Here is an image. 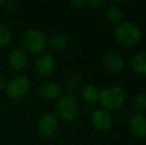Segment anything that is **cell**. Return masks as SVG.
Segmentation results:
<instances>
[{"instance_id":"9","label":"cell","mask_w":146,"mask_h":145,"mask_svg":"<svg viewBox=\"0 0 146 145\" xmlns=\"http://www.w3.org/2000/svg\"><path fill=\"white\" fill-rule=\"evenodd\" d=\"M129 129L134 137L144 138L146 136V116L136 113L129 119Z\"/></svg>"},{"instance_id":"4","label":"cell","mask_w":146,"mask_h":145,"mask_svg":"<svg viewBox=\"0 0 146 145\" xmlns=\"http://www.w3.org/2000/svg\"><path fill=\"white\" fill-rule=\"evenodd\" d=\"M55 109L59 117L65 121H72L78 114L77 101L71 95H61L57 99Z\"/></svg>"},{"instance_id":"21","label":"cell","mask_w":146,"mask_h":145,"mask_svg":"<svg viewBox=\"0 0 146 145\" xmlns=\"http://www.w3.org/2000/svg\"><path fill=\"white\" fill-rule=\"evenodd\" d=\"M88 2L86 1V0H73V1H71V4L72 5H74L75 7H77V8H81V7H83V6H85L86 4H87Z\"/></svg>"},{"instance_id":"5","label":"cell","mask_w":146,"mask_h":145,"mask_svg":"<svg viewBox=\"0 0 146 145\" xmlns=\"http://www.w3.org/2000/svg\"><path fill=\"white\" fill-rule=\"evenodd\" d=\"M6 93L13 99H21L30 89V81L22 75H15L6 83Z\"/></svg>"},{"instance_id":"16","label":"cell","mask_w":146,"mask_h":145,"mask_svg":"<svg viewBox=\"0 0 146 145\" xmlns=\"http://www.w3.org/2000/svg\"><path fill=\"white\" fill-rule=\"evenodd\" d=\"M83 87V79L78 75H74L68 79L67 81V89L71 95L77 93Z\"/></svg>"},{"instance_id":"22","label":"cell","mask_w":146,"mask_h":145,"mask_svg":"<svg viewBox=\"0 0 146 145\" xmlns=\"http://www.w3.org/2000/svg\"><path fill=\"white\" fill-rule=\"evenodd\" d=\"M6 87V83H5V79L3 77L0 75V91H2L3 89H5Z\"/></svg>"},{"instance_id":"11","label":"cell","mask_w":146,"mask_h":145,"mask_svg":"<svg viewBox=\"0 0 146 145\" xmlns=\"http://www.w3.org/2000/svg\"><path fill=\"white\" fill-rule=\"evenodd\" d=\"M38 93L44 99L47 101H53V99H59L61 97L62 89L59 83L55 81H44L42 85L39 87Z\"/></svg>"},{"instance_id":"14","label":"cell","mask_w":146,"mask_h":145,"mask_svg":"<svg viewBox=\"0 0 146 145\" xmlns=\"http://www.w3.org/2000/svg\"><path fill=\"white\" fill-rule=\"evenodd\" d=\"M131 68L140 75H146V52H140L134 55L131 60Z\"/></svg>"},{"instance_id":"1","label":"cell","mask_w":146,"mask_h":145,"mask_svg":"<svg viewBox=\"0 0 146 145\" xmlns=\"http://www.w3.org/2000/svg\"><path fill=\"white\" fill-rule=\"evenodd\" d=\"M116 40L121 45L131 47L136 45L141 39V30L137 25L131 22H122L118 24L114 32Z\"/></svg>"},{"instance_id":"3","label":"cell","mask_w":146,"mask_h":145,"mask_svg":"<svg viewBox=\"0 0 146 145\" xmlns=\"http://www.w3.org/2000/svg\"><path fill=\"white\" fill-rule=\"evenodd\" d=\"M125 93L121 87H110L100 93V101L102 105L110 110H115L124 103Z\"/></svg>"},{"instance_id":"24","label":"cell","mask_w":146,"mask_h":145,"mask_svg":"<svg viewBox=\"0 0 146 145\" xmlns=\"http://www.w3.org/2000/svg\"><path fill=\"white\" fill-rule=\"evenodd\" d=\"M5 3H6V1H4V0H0V6L4 5Z\"/></svg>"},{"instance_id":"20","label":"cell","mask_w":146,"mask_h":145,"mask_svg":"<svg viewBox=\"0 0 146 145\" xmlns=\"http://www.w3.org/2000/svg\"><path fill=\"white\" fill-rule=\"evenodd\" d=\"M88 3V5L92 8H100V7H102V5L106 4V1H104V0H90Z\"/></svg>"},{"instance_id":"15","label":"cell","mask_w":146,"mask_h":145,"mask_svg":"<svg viewBox=\"0 0 146 145\" xmlns=\"http://www.w3.org/2000/svg\"><path fill=\"white\" fill-rule=\"evenodd\" d=\"M68 45V38L65 34L57 33L52 36L50 39V46L52 47L54 50L62 51L67 47Z\"/></svg>"},{"instance_id":"10","label":"cell","mask_w":146,"mask_h":145,"mask_svg":"<svg viewBox=\"0 0 146 145\" xmlns=\"http://www.w3.org/2000/svg\"><path fill=\"white\" fill-rule=\"evenodd\" d=\"M92 121L94 126L100 131H106L111 126V116L104 109H96L92 113Z\"/></svg>"},{"instance_id":"7","label":"cell","mask_w":146,"mask_h":145,"mask_svg":"<svg viewBox=\"0 0 146 145\" xmlns=\"http://www.w3.org/2000/svg\"><path fill=\"white\" fill-rule=\"evenodd\" d=\"M28 56L25 50L22 48H16L10 53L8 57V65L15 72H20L27 67Z\"/></svg>"},{"instance_id":"19","label":"cell","mask_w":146,"mask_h":145,"mask_svg":"<svg viewBox=\"0 0 146 145\" xmlns=\"http://www.w3.org/2000/svg\"><path fill=\"white\" fill-rule=\"evenodd\" d=\"M133 109L137 111H141V110L146 109V93H138L135 97L134 101H133Z\"/></svg>"},{"instance_id":"6","label":"cell","mask_w":146,"mask_h":145,"mask_svg":"<svg viewBox=\"0 0 146 145\" xmlns=\"http://www.w3.org/2000/svg\"><path fill=\"white\" fill-rule=\"evenodd\" d=\"M59 127V119L52 113H47L39 119L37 123V130L44 137L54 135Z\"/></svg>"},{"instance_id":"2","label":"cell","mask_w":146,"mask_h":145,"mask_svg":"<svg viewBox=\"0 0 146 145\" xmlns=\"http://www.w3.org/2000/svg\"><path fill=\"white\" fill-rule=\"evenodd\" d=\"M23 46L31 54L41 55L47 48V38L40 30L29 29L24 33L22 39Z\"/></svg>"},{"instance_id":"23","label":"cell","mask_w":146,"mask_h":145,"mask_svg":"<svg viewBox=\"0 0 146 145\" xmlns=\"http://www.w3.org/2000/svg\"><path fill=\"white\" fill-rule=\"evenodd\" d=\"M6 10H7L8 12H12V11H14V5L12 3H9L7 5V7H6Z\"/></svg>"},{"instance_id":"12","label":"cell","mask_w":146,"mask_h":145,"mask_svg":"<svg viewBox=\"0 0 146 145\" xmlns=\"http://www.w3.org/2000/svg\"><path fill=\"white\" fill-rule=\"evenodd\" d=\"M104 65L108 71L112 73H118L123 70L125 61L120 54L115 52L108 53L104 57Z\"/></svg>"},{"instance_id":"17","label":"cell","mask_w":146,"mask_h":145,"mask_svg":"<svg viewBox=\"0 0 146 145\" xmlns=\"http://www.w3.org/2000/svg\"><path fill=\"white\" fill-rule=\"evenodd\" d=\"M106 17L111 23H119L120 20L122 19V12L120 8L117 6H110L106 10Z\"/></svg>"},{"instance_id":"8","label":"cell","mask_w":146,"mask_h":145,"mask_svg":"<svg viewBox=\"0 0 146 145\" xmlns=\"http://www.w3.org/2000/svg\"><path fill=\"white\" fill-rule=\"evenodd\" d=\"M55 68V59L50 54H41L35 61L36 72L41 77H47Z\"/></svg>"},{"instance_id":"13","label":"cell","mask_w":146,"mask_h":145,"mask_svg":"<svg viewBox=\"0 0 146 145\" xmlns=\"http://www.w3.org/2000/svg\"><path fill=\"white\" fill-rule=\"evenodd\" d=\"M82 95H83V99L86 101L90 103H96V101H100V91L98 89V87L90 83V85H85L83 91H82Z\"/></svg>"},{"instance_id":"25","label":"cell","mask_w":146,"mask_h":145,"mask_svg":"<svg viewBox=\"0 0 146 145\" xmlns=\"http://www.w3.org/2000/svg\"><path fill=\"white\" fill-rule=\"evenodd\" d=\"M113 3H115V4H121V3H124V1H114Z\"/></svg>"},{"instance_id":"18","label":"cell","mask_w":146,"mask_h":145,"mask_svg":"<svg viewBox=\"0 0 146 145\" xmlns=\"http://www.w3.org/2000/svg\"><path fill=\"white\" fill-rule=\"evenodd\" d=\"M12 39V33L10 29L5 25H0V47H4L10 43Z\"/></svg>"}]
</instances>
